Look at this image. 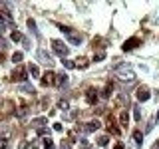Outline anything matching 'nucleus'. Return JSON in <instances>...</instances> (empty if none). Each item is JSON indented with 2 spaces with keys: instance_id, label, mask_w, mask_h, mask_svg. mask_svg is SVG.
I'll return each mask as SVG.
<instances>
[{
  "instance_id": "f257e3e1",
  "label": "nucleus",
  "mask_w": 159,
  "mask_h": 149,
  "mask_svg": "<svg viewBox=\"0 0 159 149\" xmlns=\"http://www.w3.org/2000/svg\"><path fill=\"white\" fill-rule=\"evenodd\" d=\"M52 50L58 54L60 58H66V56H68V52H70L68 46L62 42V40H52Z\"/></svg>"
},
{
  "instance_id": "f03ea898",
  "label": "nucleus",
  "mask_w": 159,
  "mask_h": 149,
  "mask_svg": "<svg viewBox=\"0 0 159 149\" xmlns=\"http://www.w3.org/2000/svg\"><path fill=\"white\" fill-rule=\"evenodd\" d=\"M58 28L62 30L64 34H66V36H68V40H70V42H72V44H78V46H80V44H82V36H80V34L72 32V30H70L68 26H62V24H58Z\"/></svg>"
},
{
  "instance_id": "7ed1b4c3",
  "label": "nucleus",
  "mask_w": 159,
  "mask_h": 149,
  "mask_svg": "<svg viewBox=\"0 0 159 149\" xmlns=\"http://www.w3.org/2000/svg\"><path fill=\"white\" fill-rule=\"evenodd\" d=\"M36 56H38V60L44 64V66H48V68H52V66H54V58H52V54H48L46 50L40 48L38 52H36Z\"/></svg>"
},
{
  "instance_id": "20e7f679",
  "label": "nucleus",
  "mask_w": 159,
  "mask_h": 149,
  "mask_svg": "<svg viewBox=\"0 0 159 149\" xmlns=\"http://www.w3.org/2000/svg\"><path fill=\"white\" fill-rule=\"evenodd\" d=\"M12 79H14V82H26V79H28L26 70H24V68H16L12 72Z\"/></svg>"
},
{
  "instance_id": "39448f33",
  "label": "nucleus",
  "mask_w": 159,
  "mask_h": 149,
  "mask_svg": "<svg viewBox=\"0 0 159 149\" xmlns=\"http://www.w3.org/2000/svg\"><path fill=\"white\" fill-rule=\"evenodd\" d=\"M99 125H102V123L96 119V121H88V125H80L78 129H80V131H84V133H89V131H96V129H99Z\"/></svg>"
},
{
  "instance_id": "423d86ee",
  "label": "nucleus",
  "mask_w": 159,
  "mask_h": 149,
  "mask_svg": "<svg viewBox=\"0 0 159 149\" xmlns=\"http://www.w3.org/2000/svg\"><path fill=\"white\" fill-rule=\"evenodd\" d=\"M52 84H56V74L54 72H46L42 78V86H52Z\"/></svg>"
},
{
  "instance_id": "0eeeda50",
  "label": "nucleus",
  "mask_w": 159,
  "mask_h": 149,
  "mask_svg": "<svg viewBox=\"0 0 159 149\" xmlns=\"http://www.w3.org/2000/svg\"><path fill=\"white\" fill-rule=\"evenodd\" d=\"M149 97H151V93H149L147 88H139L137 89V99H139V102H147Z\"/></svg>"
},
{
  "instance_id": "6e6552de",
  "label": "nucleus",
  "mask_w": 159,
  "mask_h": 149,
  "mask_svg": "<svg viewBox=\"0 0 159 149\" xmlns=\"http://www.w3.org/2000/svg\"><path fill=\"white\" fill-rule=\"evenodd\" d=\"M86 99H88V103H89V106H93V103L98 102V93H96V89H92V88H89L88 92H86Z\"/></svg>"
},
{
  "instance_id": "1a4fd4ad",
  "label": "nucleus",
  "mask_w": 159,
  "mask_h": 149,
  "mask_svg": "<svg viewBox=\"0 0 159 149\" xmlns=\"http://www.w3.org/2000/svg\"><path fill=\"white\" fill-rule=\"evenodd\" d=\"M137 46H139V40L137 38H129L127 42L123 44V50L127 52V50H133V48H137Z\"/></svg>"
},
{
  "instance_id": "9d476101",
  "label": "nucleus",
  "mask_w": 159,
  "mask_h": 149,
  "mask_svg": "<svg viewBox=\"0 0 159 149\" xmlns=\"http://www.w3.org/2000/svg\"><path fill=\"white\" fill-rule=\"evenodd\" d=\"M68 82V76H66V74H56V84H54V86H64V84H66Z\"/></svg>"
},
{
  "instance_id": "9b49d317",
  "label": "nucleus",
  "mask_w": 159,
  "mask_h": 149,
  "mask_svg": "<svg viewBox=\"0 0 159 149\" xmlns=\"http://www.w3.org/2000/svg\"><path fill=\"white\" fill-rule=\"evenodd\" d=\"M28 72H30V76H32V78H38L40 76V68L36 66V64H30V66H28Z\"/></svg>"
},
{
  "instance_id": "f8f14e48",
  "label": "nucleus",
  "mask_w": 159,
  "mask_h": 149,
  "mask_svg": "<svg viewBox=\"0 0 159 149\" xmlns=\"http://www.w3.org/2000/svg\"><path fill=\"white\" fill-rule=\"evenodd\" d=\"M119 119H121V125H123V127H127V123H129V113H127V111H121Z\"/></svg>"
},
{
  "instance_id": "ddd939ff",
  "label": "nucleus",
  "mask_w": 159,
  "mask_h": 149,
  "mask_svg": "<svg viewBox=\"0 0 159 149\" xmlns=\"http://www.w3.org/2000/svg\"><path fill=\"white\" fill-rule=\"evenodd\" d=\"M22 58H24L22 52H14V54H12V62H14V64H20V62H22Z\"/></svg>"
},
{
  "instance_id": "4468645a",
  "label": "nucleus",
  "mask_w": 159,
  "mask_h": 149,
  "mask_svg": "<svg viewBox=\"0 0 159 149\" xmlns=\"http://www.w3.org/2000/svg\"><path fill=\"white\" fill-rule=\"evenodd\" d=\"M133 139H135L137 145H141V143H143V133L141 131H135V133H133Z\"/></svg>"
},
{
  "instance_id": "2eb2a0df",
  "label": "nucleus",
  "mask_w": 159,
  "mask_h": 149,
  "mask_svg": "<svg viewBox=\"0 0 159 149\" xmlns=\"http://www.w3.org/2000/svg\"><path fill=\"white\" fill-rule=\"evenodd\" d=\"M10 38H12L14 42H20V40H22V34H20V32H12V34H10Z\"/></svg>"
},
{
  "instance_id": "dca6fc26",
  "label": "nucleus",
  "mask_w": 159,
  "mask_h": 149,
  "mask_svg": "<svg viewBox=\"0 0 159 149\" xmlns=\"http://www.w3.org/2000/svg\"><path fill=\"white\" fill-rule=\"evenodd\" d=\"M98 143H99V145H107V137H106V135L99 137V139H98Z\"/></svg>"
},
{
  "instance_id": "f3484780",
  "label": "nucleus",
  "mask_w": 159,
  "mask_h": 149,
  "mask_svg": "<svg viewBox=\"0 0 159 149\" xmlns=\"http://www.w3.org/2000/svg\"><path fill=\"white\" fill-rule=\"evenodd\" d=\"M64 66H66V68H76V64L70 62V60H64Z\"/></svg>"
},
{
  "instance_id": "a211bd4d",
  "label": "nucleus",
  "mask_w": 159,
  "mask_h": 149,
  "mask_svg": "<svg viewBox=\"0 0 159 149\" xmlns=\"http://www.w3.org/2000/svg\"><path fill=\"white\" fill-rule=\"evenodd\" d=\"M44 123H46V119H34V125H44Z\"/></svg>"
},
{
  "instance_id": "6ab92c4d",
  "label": "nucleus",
  "mask_w": 159,
  "mask_h": 149,
  "mask_svg": "<svg viewBox=\"0 0 159 149\" xmlns=\"http://www.w3.org/2000/svg\"><path fill=\"white\" fill-rule=\"evenodd\" d=\"M58 107H60V109H68V102H60Z\"/></svg>"
},
{
  "instance_id": "aec40b11",
  "label": "nucleus",
  "mask_w": 159,
  "mask_h": 149,
  "mask_svg": "<svg viewBox=\"0 0 159 149\" xmlns=\"http://www.w3.org/2000/svg\"><path fill=\"white\" fill-rule=\"evenodd\" d=\"M46 149H54V145H52V141H50V139H46Z\"/></svg>"
},
{
  "instance_id": "412c9836",
  "label": "nucleus",
  "mask_w": 159,
  "mask_h": 149,
  "mask_svg": "<svg viewBox=\"0 0 159 149\" xmlns=\"http://www.w3.org/2000/svg\"><path fill=\"white\" fill-rule=\"evenodd\" d=\"M93 60H96V62H102V60H103V54H98V56L93 58Z\"/></svg>"
},
{
  "instance_id": "4be33fe9",
  "label": "nucleus",
  "mask_w": 159,
  "mask_h": 149,
  "mask_svg": "<svg viewBox=\"0 0 159 149\" xmlns=\"http://www.w3.org/2000/svg\"><path fill=\"white\" fill-rule=\"evenodd\" d=\"M113 149H123V145H121V143H117V145L113 147Z\"/></svg>"
},
{
  "instance_id": "5701e85b",
  "label": "nucleus",
  "mask_w": 159,
  "mask_h": 149,
  "mask_svg": "<svg viewBox=\"0 0 159 149\" xmlns=\"http://www.w3.org/2000/svg\"><path fill=\"white\" fill-rule=\"evenodd\" d=\"M4 32V26H2V24H0V34H2Z\"/></svg>"
},
{
  "instance_id": "b1692460",
  "label": "nucleus",
  "mask_w": 159,
  "mask_h": 149,
  "mask_svg": "<svg viewBox=\"0 0 159 149\" xmlns=\"http://www.w3.org/2000/svg\"><path fill=\"white\" fill-rule=\"evenodd\" d=\"M155 119H157V121H159V111H157V115H155Z\"/></svg>"
}]
</instances>
